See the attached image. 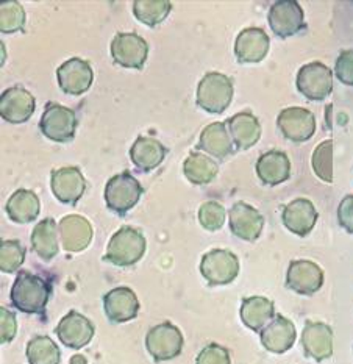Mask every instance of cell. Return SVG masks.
<instances>
[{
  "label": "cell",
  "instance_id": "6da1fadb",
  "mask_svg": "<svg viewBox=\"0 0 353 364\" xmlns=\"http://www.w3.org/2000/svg\"><path fill=\"white\" fill-rule=\"evenodd\" d=\"M50 291V284L41 277L21 271L11 288V302L22 313L41 314L49 302Z\"/></svg>",
  "mask_w": 353,
  "mask_h": 364
},
{
  "label": "cell",
  "instance_id": "7a4b0ae2",
  "mask_svg": "<svg viewBox=\"0 0 353 364\" xmlns=\"http://www.w3.org/2000/svg\"><path fill=\"white\" fill-rule=\"evenodd\" d=\"M146 245L143 233L136 228L124 225L109 240L104 259L121 267L133 266L144 257Z\"/></svg>",
  "mask_w": 353,
  "mask_h": 364
},
{
  "label": "cell",
  "instance_id": "3957f363",
  "mask_svg": "<svg viewBox=\"0 0 353 364\" xmlns=\"http://www.w3.org/2000/svg\"><path fill=\"white\" fill-rule=\"evenodd\" d=\"M233 82L229 75L208 73L197 85V107L210 114H221L233 100Z\"/></svg>",
  "mask_w": 353,
  "mask_h": 364
},
{
  "label": "cell",
  "instance_id": "277c9868",
  "mask_svg": "<svg viewBox=\"0 0 353 364\" xmlns=\"http://www.w3.org/2000/svg\"><path fill=\"white\" fill-rule=\"evenodd\" d=\"M295 86L297 91L308 100H325L333 91V73L324 63H308L297 73Z\"/></svg>",
  "mask_w": 353,
  "mask_h": 364
},
{
  "label": "cell",
  "instance_id": "5b68a950",
  "mask_svg": "<svg viewBox=\"0 0 353 364\" xmlns=\"http://www.w3.org/2000/svg\"><path fill=\"white\" fill-rule=\"evenodd\" d=\"M200 274L210 287H224L238 277L239 259L230 250L213 249L202 257Z\"/></svg>",
  "mask_w": 353,
  "mask_h": 364
},
{
  "label": "cell",
  "instance_id": "8992f818",
  "mask_svg": "<svg viewBox=\"0 0 353 364\" xmlns=\"http://www.w3.org/2000/svg\"><path fill=\"white\" fill-rule=\"evenodd\" d=\"M141 196L143 186L139 181L130 172H121L108 180L104 197L109 210L117 215H125L139 202Z\"/></svg>",
  "mask_w": 353,
  "mask_h": 364
},
{
  "label": "cell",
  "instance_id": "52a82bcc",
  "mask_svg": "<svg viewBox=\"0 0 353 364\" xmlns=\"http://www.w3.org/2000/svg\"><path fill=\"white\" fill-rule=\"evenodd\" d=\"M183 335L172 322H161L148 330L146 347L152 358L158 363L177 358L183 350Z\"/></svg>",
  "mask_w": 353,
  "mask_h": 364
},
{
  "label": "cell",
  "instance_id": "ba28073f",
  "mask_svg": "<svg viewBox=\"0 0 353 364\" xmlns=\"http://www.w3.org/2000/svg\"><path fill=\"white\" fill-rule=\"evenodd\" d=\"M77 124L78 121L74 109L58 104H49L39 121V129L45 138L55 142H67L74 138Z\"/></svg>",
  "mask_w": 353,
  "mask_h": 364
},
{
  "label": "cell",
  "instance_id": "9c48e42d",
  "mask_svg": "<svg viewBox=\"0 0 353 364\" xmlns=\"http://www.w3.org/2000/svg\"><path fill=\"white\" fill-rule=\"evenodd\" d=\"M277 127L283 136L293 142H307L316 133V116L302 107L281 109L277 117Z\"/></svg>",
  "mask_w": 353,
  "mask_h": 364
},
{
  "label": "cell",
  "instance_id": "30bf717a",
  "mask_svg": "<svg viewBox=\"0 0 353 364\" xmlns=\"http://www.w3.org/2000/svg\"><path fill=\"white\" fill-rule=\"evenodd\" d=\"M268 22L278 38H289L305 28V13L297 0H278L269 8Z\"/></svg>",
  "mask_w": 353,
  "mask_h": 364
},
{
  "label": "cell",
  "instance_id": "8fae6325",
  "mask_svg": "<svg viewBox=\"0 0 353 364\" xmlns=\"http://www.w3.org/2000/svg\"><path fill=\"white\" fill-rule=\"evenodd\" d=\"M324 271L310 259H294L286 272V287L300 296H313L322 288Z\"/></svg>",
  "mask_w": 353,
  "mask_h": 364
},
{
  "label": "cell",
  "instance_id": "7c38bea8",
  "mask_svg": "<svg viewBox=\"0 0 353 364\" xmlns=\"http://www.w3.org/2000/svg\"><path fill=\"white\" fill-rule=\"evenodd\" d=\"M60 90L69 96H82L88 91L94 80L91 65L82 58H70L57 69Z\"/></svg>",
  "mask_w": 353,
  "mask_h": 364
},
{
  "label": "cell",
  "instance_id": "4fadbf2b",
  "mask_svg": "<svg viewBox=\"0 0 353 364\" xmlns=\"http://www.w3.org/2000/svg\"><path fill=\"white\" fill-rule=\"evenodd\" d=\"M232 233L239 240L256 241L264 228V218L260 211L246 202H237L229 211Z\"/></svg>",
  "mask_w": 353,
  "mask_h": 364
},
{
  "label": "cell",
  "instance_id": "5bb4252c",
  "mask_svg": "<svg viewBox=\"0 0 353 364\" xmlns=\"http://www.w3.org/2000/svg\"><path fill=\"white\" fill-rule=\"evenodd\" d=\"M112 55L122 68L141 69L147 60L148 46L136 33H117L112 41Z\"/></svg>",
  "mask_w": 353,
  "mask_h": 364
},
{
  "label": "cell",
  "instance_id": "9a60e30c",
  "mask_svg": "<svg viewBox=\"0 0 353 364\" xmlns=\"http://www.w3.org/2000/svg\"><path fill=\"white\" fill-rule=\"evenodd\" d=\"M302 347L308 358L322 363L333 355V330L324 322L307 321L302 333Z\"/></svg>",
  "mask_w": 353,
  "mask_h": 364
},
{
  "label": "cell",
  "instance_id": "2e32d148",
  "mask_svg": "<svg viewBox=\"0 0 353 364\" xmlns=\"http://www.w3.org/2000/svg\"><path fill=\"white\" fill-rule=\"evenodd\" d=\"M35 113V97L22 86H13L0 96V117L10 124L27 122Z\"/></svg>",
  "mask_w": 353,
  "mask_h": 364
},
{
  "label": "cell",
  "instance_id": "e0dca14e",
  "mask_svg": "<svg viewBox=\"0 0 353 364\" xmlns=\"http://www.w3.org/2000/svg\"><path fill=\"white\" fill-rule=\"evenodd\" d=\"M50 188L53 196L61 203L75 205L85 194L86 180L80 169L74 168V166H67V168L52 172Z\"/></svg>",
  "mask_w": 353,
  "mask_h": 364
},
{
  "label": "cell",
  "instance_id": "ac0fdd59",
  "mask_svg": "<svg viewBox=\"0 0 353 364\" xmlns=\"http://www.w3.org/2000/svg\"><path fill=\"white\" fill-rule=\"evenodd\" d=\"M317 218L319 215L315 205L303 197L289 202L281 211V223L289 232L300 236V238H305L311 233L317 223Z\"/></svg>",
  "mask_w": 353,
  "mask_h": 364
},
{
  "label": "cell",
  "instance_id": "d6986e66",
  "mask_svg": "<svg viewBox=\"0 0 353 364\" xmlns=\"http://www.w3.org/2000/svg\"><path fill=\"white\" fill-rule=\"evenodd\" d=\"M271 39L263 28L249 27L241 31L234 41V55L239 63L255 65L266 58L269 53Z\"/></svg>",
  "mask_w": 353,
  "mask_h": 364
},
{
  "label": "cell",
  "instance_id": "ffe728a7",
  "mask_svg": "<svg viewBox=\"0 0 353 364\" xmlns=\"http://www.w3.org/2000/svg\"><path fill=\"white\" fill-rule=\"evenodd\" d=\"M55 333H57L60 341L69 347V349L78 350L91 343L94 336V326L83 314L77 311H69L60 321Z\"/></svg>",
  "mask_w": 353,
  "mask_h": 364
},
{
  "label": "cell",
  "instance_id": "44dd1931",
  "mask_svg": "<svg viewBox=\"0 0 353 364\" xmlns=\"http://www.w3.org/2000/svg\"><path fill=\"white\" fill-rule=\"evenodd\" d=\"M104 310L107 318L114 323L135 319L139 313V300L135 292L127 287L114 288L104 297Z\"/></svg>",
  "mask_w": 353,
  "mask_h": 364
},
{
  "label": "cell",
  "instance_id": "7402d4cb",
  "mask_svg": "<svg viewBox=\"0 0 353 364\" xmlns=\"http://www.w3.org/2000/svg\"><path fill=\"white\" fill-rule=\"evenodd\" d=\"M295 326L285 316H276L268 326L260 331L261 344L266 350L272 353H285L295 343Z\"/></svg>",
  "mask_w": 353,
  "mask_h": 364
},
{
  "label": "cell",
  "instance_id": "603a6c76",
  "mask_svg": "<svg viewBox=\"0 0 353 364\" xmlns=\"http://www.w3.org/2000/svg\"><path fill=\"white\" fill-rule=\"evenodd\" d=\"M63 247L67 252H82L92 241V227L88 219L78 215H69L58 224Z\"/></svg>",
  "mask_w": 353,
  "mask_h": 364
},
{
  "label": "cell",
  "instance_id": "cb8c5ba5",
  "mask_svg": "<svg viewBox=\"0 0 353 364\" xmlns=\"http://www.w3.org/2000/svg\"><path fill=\"white\" fill-rule=\"evenodd\" d=\"M256 176L264 185H281L291 177V160L281 150H269L258 158Z\"/></svg>",
  "mask_w": 353,
  "mask_h": 364
},
{
  "label": "cell",
  "instance_id": "d4e9b609",
  "mask_svg": "<svg viewBox=\"0 0 353 364\" xmlns=\"http://www.w3.org/2000/svg\"><path fill=\"white\" fill-rule=\"evenodd\" d=\"M225 124L234 147L239 150L254 147L261 138V124L258 117L250 112L234 114Z\"/></svg>",
  "mask_w": 353,
  "mask_h": 364
},
{
  "label": "cell",
  "instance_id": "484cf974",
  "mask_svg": "<svg viewBox=\"0 0 353 364\" xmlns=\"http://www.w3.org/2000/svg\"><path fill=\"white\" fill-rule=\"evenodd\" d=\"M241 321L244 326L254 331H261L268 323L276 318V305L272 300L263 296L246 297L239 310Z\"/></svg>",
  "mask_w": 353,
  "mask_h": 364
},
{
  "label": "cell",
  "instance_id": "4316f807",
  "mask_svg": "<svg viewBox=\"0 0 353 364\" xmlns=\"http://www.w3.org/2000/svg\"><path fill=\"white\" fill-rule=\"evenodd\" d=\"M197 149L210 154L217 160H224L233 154V141L225 122H213L200 133Z\"/></svg>",
  "mask_w": 353,
  "mask_h": 364
},
{
  "label": "cell",
  "instance_id": "83f0119b",
  "mask_svg": "<svg viewBox=\"0 0 353 364\" xmlns=\"http://www.w3.org/2000/svg\"><path fill=\"white\" fill-rule=\"evenodd\" d=\"M168 154V149L160 141L148 136H139L130 149V158L133 164L139 171L148 172L163 163L164 156Z\"/></svg>",
  "mask_w": 353,
  "mask_h": 364
},
{
  "label": "cell",
  "instance_id": "f1b7e54d",
  "mask_svg": "<svg viewBox=\"0 0 353 364\" xmlns=\"http://www.w3.org/2000/svg\"><path fill=\"white\" fill-rule=\"evenodd\" d=\"M6 215L16 224L33 223L38 218L41 203L38 196L28 189H18L6 202Z\"/></svg>",
  "mask_w": 353,
  "mask_h": 364
},
{
  "label": "cell",
  "instance_id": "f546056e",
  "mask_svg": "<svg viewBox=\"0 0 353 364\" xmlns=\"http://www.w3.org/2000/svg\"><path fill=\"white\" fill-rule=\"evenodd\" d=\"M31 247L44 261H50L58 255V233L53 219H43L35 225L31 233Z\"/></svg>",
  "mask_w": 353,
  "mask_h": 364
},
{
  "label": "cell",
  "instance_id": "4dcf8cb0",
  "mask_svg": "<svg viewBox=\"0 0 353 364\" xmlns=\"http://www.w3.org/2000/svg\"><path fill=\"white\" fill-rule=\"evenodd\" d=\"M183 173L192 185L203 186L210 185L219 173V166L213 158L205 154L192 152L183 163Z\"/></svg>",
  "mask_w": 353,
  "mask_h": 364
},
{
  "label": "cell",
  "instance_id": "1f68e13d",
  "mask_svg": "<svg viewBox=\"0 0 353 364\" xmlns=\"http://www.w3.org/2000/svg\"><path fill=\"white\" fill-rule=\"evenodd\" d=\"M172 10L169 0H135L133 13L136 19L148 27H156L168 18Z\"/></svg>",
  "mask_w": 353,
  "mask_h": 364
},
{
  "label": "cell",
  "instance_id": "d6a6232c",
  "mask_svg": "<svg viewBox=\"0 0 353 364\" xmlns=\"http://www.w3.org/2000/svg\"><path fill=\"white\" fill-rule=\"evenodd\" d=\"M27 360L30 364H60L58 346L49 336H35L27 344Z\"/></svg>",
  "mask_w": 353,
  "mask_h": 364
},
{
  "label": "cell",
  "instance_id": "836d02e7",
  "mask_svg": "<svg viewBox=\"0 0 353 364\" xmlns=\"http://www.w3.org/2000/svg\"><path fill=\"white\" fill-rule=\"evenodd\" d=\"M313 171L316 176L325 181L333 183V141L325 139L315 149L311 158Z\"/></svg>",
  "mask_w": 353,
  "mask_h": 364
},
{
  "label": "cell",
  "instance_id": "e575fe53",
  "mask_svg": "<svg viewBox=\"0 0 353 364\" xmlns=\"http://www.w3.org/2000/svg\"><path fill=\"white\" fill-rule=\"evenodd\" d=\"M26 26V10L16 0H5L0 4V31L2 35L14 33Z\"/></svg>",
  "mask_w": 353,
  "mask_h": 364
},
{
  "label": "cell",
  "instance_id": "d590c367",
  "mask_svg": "<svg viewBox=\"0 0 353 364\" xmlns=\"http://www.w3.org/2000/svg\"><path fill=\"white\" fill-rule=\"evenodd\" d=\"M26 259V247L14 240H6L0 244V271L13 274L22 266Z\"/></svg>",
  "mask_w": 353,
  "mask_h": 364
},
{
  "label": "cell",
  "instance_id": "8d00e7d4",
  "mask_svg": "<svg viewBox=\"0 0 353 364\" xmlns=\"http://www.w3.org/2000/svg\"><path fill=\"white\" fill-rule=\"evenodd\" d=\"M227 211L217 200H207L199 208V223L208 232L221 230L225 224Z\"/></svg>",
  "mask_w": 353,
  "mask_h": 364
},
{
  "label": "cell",
  "instance_id": "74e56055",
  "mask_svg": "<svg viewBox=\"0 0 353 364\" xmlns=\"http://www.w3.org/2000/svg\"><path fill=\"white\" fill-rule=\"evenodd\" d=\"M195 364H232L230 352L219 344H208L197 355Z\"/></svg>",
  "mask_w": 353,
  "mask_h": 364
},
{
  "label": "cell",
  "instance_id": "f35d334b",
  "mask_svg": "<svg viewBox=\"0 0 353 364\" xmlns=\"http://www.w3.org/2000/svg\"><path fill=\"white\" fill-rule=\"evenodd\" d=\"M335 75L342 85L353 86V50H342L340 53L335 63Z\"/></svg>",
  "mask_w": 353,
  "mask_h": 364
},
{
  "label": "cell",
  "instance_id": "ab89813d",
  "mask_svg": "<svg viewBox=\"0 0 353 364\" xmlns=\"http://www.w3.org/2000/svg\"><path fill=\"white\" fill-rule=\"evenodd\" d=\"M0 322H2V333H0V343L6 344L13 341L18 331V322H16V316L6 308H0Z\"/></svg>",
  "mask_w": 353,
  "mask_h": 364
},
{
  "label": "cell",
  "instance_id": "60d3db41",
  "mask_svg": "<svg viewBox=\"0 0 353 364\" xmlns=\"http://www.w3.org/2000/svg\"><path fill=\"white\" fill-rule=\"evenodd\" d=\"M338 223L349 235H353V194L344 197L338 207Z\"/></svg>",
  "mask_w": 353,
  "mask_h": 364
}]
</instances>
